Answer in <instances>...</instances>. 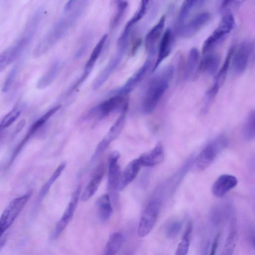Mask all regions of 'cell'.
Segmentation results:
<instances>
[{
    "mask_svg": "<svg viewBox=\"0 0 255 255\" xmlns=\"http://www.w3.org/2000/svg\"><path fill=\"white\" fill-rule=\"evenodd\" d=\"M173 72V66L169 65L150 80L142 104L144 113L149 114L154 110L169 86Z\"/></svg>",
    "mask_w": 255,
    "mask_h": 255,
    "instance_id": "obj_1",
    "label": "cell"
},
{
    "mask_svg": "<svg viewBox=\"0 0 255 255\" xmlns=\"http://www.w3.org/2000/svg\"><path fill=\"white\" fill-rule=\"evenodd\" d=\"M90 0H81L76 7L66 17L61 19L53 29L39 44V47L46 52L61 38L82 15Z\"/></svg>",
    "mask_w": 255,
    "mask_h": 255,
    "instance_id": "obj_2",
    "label": "cell"
},
{
    "mask_svg": "<svg viewBox=\"0 0 255 255\" xmlns=\"http://www.w3.org/2000/svg\"><path fill=\"white\" fill-rule=\"evenodd\" d=\"M228 143V139L224 135H219L210 141L197 157L192 167V171L198 173L206 170L227 147Z\"/></svg>",
    "mask_w": 255,
    "mask_h": 255,
    "instance_id": "obj_3",
    "label": "cell"
},
{
    "mask_svg": "<svg viewBox=\"0 0 255 255\" xmlns=\"http://www.w3.org/2000/svg\"><path fill=\"white\" fill-rule=\"evenodd\" d=\"M235 26V20L234 16L231 13H226L216 29L204 41L202 46L203 53H209L222 43L232 31Z\"/></svg>",
    "mask_w": 255,
    "mask_h": 255,
    "instance_id": "obj_4",
    "label": "cell"
},
{
    "mask_svg": "<svg viewBox=\"0 0 255 255\" xmlns=\"http://www.w3.org/2000/svg\"><path fill=\"white\" fill-rule=\"evenodd\" d=\"M32 194L31 190L24 195L12 200L3 210L0 217V238L12 224L28 201Z\"/></svg>",
    "mask_w": 255,
    "mask_h": 255,
    "instance_id": "obj_5",
    "label": "cell"
},
{
    "mask_svg": "<svg viewBox=\"0 0 255 255\" xmlns=\"http://www.w3.org/2000/svg\"><path fill=\"white\" fill-rule=\"evenodd\" d=\"M128 101L124 96H112L108 100L104 101L92 108L86 114V119L95 118L101 120L109 116L111 113L118 110H122Z\"/></svg>",
    "mask_w": 255,
    "mask_h": 255,
    "instance_id": "obj_6",
    "label": "cell"
},
{
    "mask_svg": "<svg viewBox=\"0 0 255 255\" xmlns=\"http://www.w3.org/2000/svg\"><path fill=\"white\" fill-rule=\"evenodd\" d=\"M161 202L157 199L151 200L143 211L138 226L137 235L140 238L148 235L154 228L160 211Z\"/></svg>",
    "mask_w": 255,
    "mask_h": 255,
    "instance_id": "obj_7",
    "label": "cell"
},
{
    "mask_svg": "<svg viewBox=\"0 0 255 255\" xmlns=\"http://www.w3.org/2000/svg\"><path fill=\"white\" fill-rule=\"evenodd\" d=\"M254 49L253 42L245 41L240 45L235 51L234 50L232 62L233 69L236 74H242L246 70Z\"/></svg>",
    "mask_w": 255,
    "mask_h": 255,
    "instance_id": "obj_8",
    "label": "cell"
},
{
    "mask_svg": "<svg viewBox=\"0 0 255 255\" xmlns=\"http://www.w3.org/2000/svg\"><path fill=\"white\" fill-rule=\"evenodd\" d=\"M81 189V186L79 185L73 192L70 201L69 202L61 218L56 225L52 235L53 239H56L59 237L72 219L78 204Z\"/></svg>",
    "mask_w": 255,
    "mask_h": 255,
    "instance_id": "obj_9",
    "label": "cell"
},
{
    "mask_svg": "<svg viewBox=\"0 0 255 255\" xmlns=\"http://www.w3.org/2000/svg\"><path fill=\"white\" fill-rule=\"evenodd\" d=\"M210 18L211 15L208 12L197 14L187 22L180 25V36L185 38L192 37L208 22Z\"/></svg>",
    "mask_w": 255,
    "mask_h": 255,
    "instance_id": "obj_10",
    "label": "cell"
},
{
    "mask_svg": "<svg viewBox=\"0 0 255 255\" xmlns=\"http://www.w3.org/2000/svg\"><path fill=\"white\" fill-rule=\"evenodd\" d=\"M120 154L118 151L112 152L109 159V171L108 188L111 194H114L119 189L120 181L121 176L119 159Z\"/></svg>",
    "mask_w": 255,
    "mask_h": 255,
    "instance_id": "obj_11",
    "label": "cell"
},
{
    "mask_svg": "<svg viewBox=\"0 0 255 255\" xmlns=\"http://www.w3.org/2000/svg\"><path fill=\"white\" fill-rule=\"evenodd\" d=\"M150 59H147L142 66L128 80L123 86L111 91L110 95L124 96L130 93L143 79L150 66Z\"/></svg>",
    "mask_w": 255,
    "mask_h": 255,
    "instance_id": "obj_12",
    "label": "cell"
},
{
    "mask_svg": "<svg viewBox=\"0 0 255 255\" xmlns=\"http://www.w3.org/2000/svg\"><path fill=\"white\" fill-rule=\"evenodd\" d=\"M165 23V16L164 15L146 35L145 47L150 56L155 54L156 44L163 34Z\"/></svg>",
    "mask_w": 255,
    "mask_h": 255,
    "instance_id": "obj_13",
    "label": "cell"
},
{
    "mask_svg": "<svg viewBox=\"0 0 255 255\" xmlns=\"http://www.w3.org/2000/svg\"><path fill=\"white\" fill-rule=\"evenodd\" d=\"M174 40V34L172 30L167 28L161 38L157 57L152 72L154 71L163 60L169 55L173 46Z\"/></svg>",
    "mask_w": 255,
    "mask_h": 255,
    "instance_id": "obj_14",
    "label": "cell"
},
{
    "mask_svg": "<svg viewBox=\"0 0 255 255\" xmlns=\"http://www.w3.org/2000/svg\"><path fill=\"white\" fill-rule=\"evenodd\" d=\"M237 183V178L234 175L223 174L220 176L213 183L212 192L216 197L221 198L235 188Z\"/></svg>",
    "mask_w": 255,
    "mask_h": 255,
    "instance_id": "obj_15",
    "label": "cell"
},
{
    "mask_svg": "<svg viewBox=\"0 0 255 255\" xmlns=\"http://www.w3.org/2000/svg\"><path fill=\"white\" fill-rule=\"evenodd\" d=\"M60 108L61 106L58 105L51 108L36 120L30 126L23 139L15 147L16 150L20 152L29 139Z\"/></svg>",
    "mask_w": 255,
    "mask_h": 255,
    "instance_id": "obj_16",
    "label": "cell"
},
{
    "mask_svg": "<svg viewBox=\"0 0 255 255\" xmlns=\"http://www.w3.org/2000/svg\"><path fill=\"white\" fill-rule=\"evenodd\" d=\"M105 171L104 163H100L96 167L89 183L82 194L81 200L83 201L88 200L95 194L103 179Z\"/></svg>",
    "mask_w": 255,
    "mask_h": 255,
    "instance_id": "obj_17",
    "label": "cell"
},
{
    "mask_svg": "<svg viewBox=\"0 0 255 255\" xmlns=\"http://www.w3.org/2000/svg\"><path fill=\"white\" fill-rule=\"evenodd\" d=\"M164 156L163 145L159 142L152 149L142 154L138 159L141 166L152 167L161 163Z\"/></svg>",
    "mask_w": 255,
    "mask_h": 255,
    "instance_id": "obj_18",
    "label": "cell"
},
{
    "mask_svg": "<svg viewBox=\"0 0 255 255\" xmlns=\"http://www.w3.org/2000/svg\"><path fill=\"white\" fill-rule=\"evenodd\" d=\"M221 61L220 56L215 53H208L201 60L198 71L210 76L215 75L218 70Z\"/></svg>",
    "mask_w": 255,
    "mask_h": 255,
    "instance_id": "obj_19",
    "label": "cell"
},
{
    "mask_svg": "<svg viewBox=\"0 0 255 255\" xmlns=\"http://www.w3.org/2000/svg\"><path fill=\"white\" fill-rule=\"evenodd\" d=\"M141 166L138 158L129 162L121 174L119 190H124L136 177Z\"/></svg>",
    "mask_w": 255,
    "mask_h": 255,
    "instance_id": "obj_20",
    "label": "cell"
},
{
    "mask_svg": "<svg viewBox=\"0 0 255 255\" xmlns=\"http://www.w3.org/2000/svg\"><path fill=\"white\" fill-rule=\"evenodd\" d=\"M96 205L100 220L103 222L108 221L113 212L109 195L105 194L99 197Z\"/></svg>",
    "mask_w": 255,
    "mask_h": 255,
    "instance_id": "obj_21",
    "label": "cell"
},
{
    "mask_svg": "<svg viewBox=\"0 0 255 255\" xmlns=\"http://www.w3.org/2000/svg\"><path fill=\"white\" fill-rule=\"evenodd\" d=\"M66 165V162L61 163L55 169L54 172L52 173L50 177L45 182V183L42 187L38 197L35 201L33 210L35 211L36 209L39 207V205L42 201L43 199L45 197L46 195L48 193L50 189L51 185L53 183L57 180V179L60 176V174L65 168Z\"/></svg>",
    "mask_w": 255,
    "mask_h": 255,
    "instance_id": "obj_22",
    "label": "cell"
},
{
    "mask_svg": "<svg viewBox=\"0 0 255 255\" xmlns=\"http://www.w3.org/2000/svg\"><path fill=\"white\" fill-rule=\"evenodd\" d=\"M24 44L20 42L0 54V72L9 65L20 54Z\"/></svg>",
    "mask_w": 255,
    "mask_h": 255,
    "instance_id": "obj_23",
    "label": "cell"
},
{
    "mask_svg": "<svg viewBox=\"0 0 255 255\" xmlns=\"http://www.w3.org/2000/svg\"><path fill=\"white\" fill-rule=\"evenodd\" d=\"M128 107V104L125 106L121 111L120 116L104 137L110 143L119 136L125 127Z\"/></svg>",
    "mask_w": 255,
    "mask_h": 255,
    "instance_id": "obj_24",
    "label": "cell"
},
{
    "mask_svg": "<svg viewBox=\"0 0 255 255\" xmlns=\"http://www.w3.org/2000/svg\"><path fill=\"white\" fill-rule=\"evenodd\" d=\"M234 50V48L233 47L229 50L224 64L215 75L212 86L218 90H219L226 80Z\"/></svg>",
    "mask_w": 255,
    "mask_h": 255,
    "instance_id": "obj_25",
    "label": "cell"
},
{
    "mask_svg": "<svg viewBox=\"0 0 255 255\" xmlns=\"http://www.w3.org/2000/svg\"><path fill=\"white\" fill-rule=\"evenodd\" d=\"M60 68L61 63L58 61H55L38 81L37 88L43 89L50 85L58 75Z\"/></svg>",
    "mask_w": 255,
    "mask_h": 255,
    "instance_id": "obj_26",
    "label": "cell"
},
{
    "mask_svg": "<svg viewBox=\"0 0 255 255\" xmlns=\"http://www.w3.org/2000/svg\"><path fill=\"white\" fill-rule=\"evenodd\" d=\"M125 241L124 235L121 232H115L110 235L106 245L104 254L115 255L121 248Z\"/></svg>",
    "mask_w": 255,
    "mask_h": 255,
    "instance_id": "obj_27",
    "label": "cell"
},
{
    "mask_svg": "<svg viewBox=\"0 0 255 255\" xmlns=\"http://www.w3.org/2000/svg\"><path fill=\"white\" fill-rule=\"evenodd\" d=\"M199 57V52L196 48L193 47L190 49L183 73V78L184 79H188L194 73L198 63Z\"/></svg>",
    "mask_w": 255,
    "mask_h": 255,
    "instance_id": "obj_28",
    "label": "cell"
},
{
    "mask_svg": "<svg viewBox=\"0 0 255 255\" xmlns=\"http://www.w3.org/2000/svg\"><path fill=\"white\" fill-rule=\"evenodd\" d=\"M108 37V34H105L100 39L99 42L97 43L93 50L92 51L91 54L86 63L84 72L90 73L93 68L94 67L95 64L100 56L102 49L104 47L105 42Z\"/></svg>",
    "mask_w": 255,
    "mask_h": 255,
    "instance_id": "obj_29",
    "label": "cell"
},
{
    "mask_svg": "<svg viewBox=\"0 0 255 255\" xmlns=\"http://www.w3.org/2000/svg\"><path fill=\"white\" fill-rule=\"evenodd\" d=\"M243 135L244 139L247 141H251L255 136V115L254 110L251 111L245 121Z\"/></svg>",
    "mask_w": 255,
    "mask_h": 255,
    "instance_id": "obj_30",
    "label": "cell"
},
{
    "mask_svg": "<svg viewBox=\"0 0 255 255\" xmlns=\"http://www.w3.org/2000/svg\"><path fill=\"white\" fill-rule=\"evenodd\" d=\"M192 229V223L190 222L185 231L180 242L178 245L175 253L176 255H185L187 254L190 246Z\"/></svg>",
    "mask_w": 255,
    "mask_h": 255,
    "instance_id": "obj_31",
    "label": "cell"
},
{
    "mask_svg": "<svg viewBox=\"0 0 255 255\" xmlns=\"http://www.w3.org/2000/svg\"><path fill=\"white\" fill-rule=\"evenodd\" d=\"M202 0H185L180 9L177 22L181 25L184 23L185 19L201 2Z\"/></svg>",
    "mask_w": 255,
    "mask_h": 255,
    "instance_id": "obj_32",
    "label": "cell"
},
{
    "mask_svg": "<svg viewBox=\"0 0 255 255\" xmlns=\"http://www.w3.org/2000/svg\"><path fill=\"white\" fill-rule=\"evenodd\" d=\"M21 111L20 108L15 107L3 118L0 123V134L17 120Z\"/></svg>",
    "mask_w": 255,
    "mask_h": 255,
    "instance_id": "obj_33",
    "label": "cell"
},
{
    "mask_svg": "<svg viewBox=\"0 0 255 255\" xmlns=\"http://www.w3.org/2000/svg\"><path fill=\"white\" fill-rule=\"evenodd\" d=\"M151 0H141L138 11L127 22L125 26L132 27V26L139 21L146 12L148 5Z\"/></svg>",
    "mask_w": 255,
    "mask_h": 255,
    "instance_id": "obj_34",
    "label": "cell"
},
{
    "mask_svg": "<svg viewBox=\"0 0 255 255\" xmlns=\"http://www.w3.org/2000/svg\"><path fill=\"white\" fill-rule=\"evenodd\" d=\"M182 226V222L179 220H173L168 223L165 229V234L167 238L173 239L180 232Z\"/></svg>",
    "mask_w": 255,
    "mask_h": 255,
    "instance_id": "obj_35",
    "label": "cell"
},
{
    "mask_svg": "<svg viewBox=\"0 0 255 255\" xmlns=\"http://www.w3.org/2000/svg\"><path fill=\"white\" fill-rule=\"evenodd\" d=\"M128 5L127 1H121L118 5L117 11L111 20L110 27L112 29L116 28L120 23Z\"/></svg>",
    "mask_w": 255,
    "mask_h": 255,
    "instance_id": "obj_36",
    "label": "cell"
},
{
    "mask_svg": "<svg viewBox=\"0 0 255 255\" xmlns=\"http://www.w3.org/2000/svg\"><path fill=\"white\" fill-rule=\"evenodd\" d=\"M246 0H219L218 7L221 12L227 11L240 6Z\"/></svg>",
    "mask_w": 255,
    "mask_h": 255,
    "instance_id": "obj_37",
    "label": "cell"
},
{
    "mask_svg": "<svg viewBox=\"0 0 255 255\" xmlns=\"http://www.w3.org/2000/svg\"><path fill=\"white\" fill-rule=\"evenodd\" d=\"M238 239V234L235 232H232L229 235L224 249L223 254L226 255L233 254Z\"/></svg>",
    "mask_w": 255,
    "mask_h": 255,
    "instance_id": "obj_38",
    "label": "cell"
},
{
    "mask_svg": "<svg viewBox=\"0 0 255 255\" xmlns=\"http://www.w3.org/2000/svg\"><path fill=\"white\" fill-rule=\"evenodd\" d=\"M111 73V70L106 66L94 80L93 89L96 90L101 87L109 78Z\"/></svg>",
    "mask_w": 255,
    "mask_h": 255,
    "instance_id": "obj_39",
    "label": "cell"
},
{
    "mask_svg": "<svg viewBox=\"0 0 255 255\" xmlns=\"http://www.w3.org/2000/svg\"><path fill=\"white\" fill-rule=\"evenodd\" d=\"M17 72V67L15 66L8 73L2 86V92H6L10 88L14 81Z\"/></svg>",
    "mask_w": 255,
    "mask_h": 255,
    "instance_id": "obj_40",
    "label": "cell"
},
{
    "mask_svg": "<svg viewBox=\"0 0 255 255\" xmlns=\"http://www.w3.org/2000/svg\"><path fill=\"white\" fill-rule=\"evenodd\" d=\"M220 237H221V233H218L215 237V238L213 240V241L212 245V248H211V253H210L211 255H214L215 254L216 252L217 248L218 247V246H219Z\"/></svg>",
    "mask_w": 255,
    "mask_h": 255,
    "instance_id": "obj_41",
    "label": "cell"
},
{
    "mask_svg": "<svg viewBox=\"0 0 255 255\" xmlns=\"http://www.w3.org/2000/svg\"><path fill=\"white\" fill-rule=\"evenodd\" d=\"M141 44V39H136L132 45L131 50V54L133 55L136 52L137 50L139 48Z\"/></svg>",
    "mask_w": 255,
    "mask_h": 255,
    "instance_id": "obj_42",
    "label": "cell"
},
{
    "mask_svg": "<svg viewBox=\"0 0 255 255\" xmlns=\"http://www.w3.org/2000/svg\"><path fill=\"white\" fill-rule=\"evenodd\" d=\"M76 0H69L65 5L64 10L66 11L69 10Z\"/></svg>",
    "mask_w": 255,
    "mask_h": 255,
    "instance_id": "obj_43",
    "label": "cell"
},
{
    "mask_svg": "<svg viewBox=\"0 0 255 255\" xmlns=\"http://www.w3.org/2000/svg\"><path fill=\"white\" fill-rule=\"evenodd\" d=\"M25 124V121L24 120H21L16 127L15 133H18L24 126Z\"/></svg>",
    "mask_w": 255,
    "mask_h": 255,
    "instance_id": "obj_44",
    "label": "cell"
},
{
    "mask_svg": "<svg viewBox=\"0 0 255 255\" xmlns=\"http://www.w3.org/2000/svg\"><path fill=\"white\" fill-rule=\"evenodd\" d=\"M6 241V236L0 238V251L4 246Z\"/></svg>",
    "mask_w": 255,
    "mask_h": 255,
    "instance_id": "obj_45",
    "label": "cell"
},
{
    "mask_svg": "<svg viewBox=\"0 0 255 255\" xmlns=\"http://www.w3.org/2000/svg\"><path fill=\"white\" fill-rule=\"evenodd\" d=\"M122 0H117L118 1H121Z\"/></svg>",
    "mask_w": 255,
    "mask_h": 255,
    "instance_id": "obj_46",
    "label": "cell"
}]
</instances>
